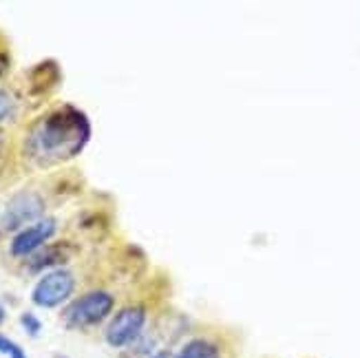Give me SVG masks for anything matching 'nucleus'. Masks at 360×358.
Returning a JSON list of instances; mask_svg holds the SVG:
<instances>
[{"label":"nucleus","mask_w":360,"mask_h":358,"mask_svg":"<svg viewBox=\"0 0 360 358\" xmlns=\"http://www.w3.org/2000/svg\"><path fill=\"white\" fill-rule=\"evenodd\" d=\"M91 139V122L84 111L65 104L40 117L27 135L29 158L42 164H58L80 155Z\"/></svg>","instance_id":"obj_1"},{"label":"nucleus","mask_w":360,"mask_h":358,"mask_svg":"<svg viewBox=\"0 0 360 358\" xmlns=\"http://www.w3.org/2000/svg\"><path fill=\"white\" fill-rule=\"evenodd\" d=\"M115 307V297L106 290H91L82 297H77L65 309V325L69 330H86L96 328L104 319L111 317Z\"/></svg>","instance_id":"obj_2"},{"label":"nucleus","mask_w":360,"mask_h":358,"mask_svg":"<svg viewBox=\"0 0 360 358\" xmlns=\"http://www.w3.org/2000/svg\"><path fill=\"white\" fill-rule=\"evenodd\" d=\"M146 328V307L144 305H129L122 307L120 312L111 319V323L104 330V340L108 347L124 350L133 345L142 336Z\"/></svg>","instance_id":"obj_3"},{"label":"nucleus","mask_w":360,"mask_h":358,"mask_svg":"<svg viewBox=\"0 0 360 358\" xmlns=\"http://www.w3.org/2000/svg\"><path fill=\"white\" fill-rule=\"evenodd\" d=\"M75 290V276L67 268H56L44 272L31 290V301L42 309H53L67 303Z\"/></svg>","instance_id":"obj_4"},{"label":"nucleus","mask_w":360,"mask_h":358,"mask_svg":"<svg viewBox=\"0 0 360 358\" xmlns=\"http://www.w3.org/2000/svg\"><path fill=\"white\" fill-rule=\"evenodd\" d=\"M44 215V199L36 191H20L15 193L5 206L0 217V228L5 232H20L22 228L36 224Z\"/></svg>","instance_id":"obj_5"},{"label":"nucleus","mask_w":360,"mask_h":358,"mask_svg":"<svg viewBox=\"0 0 360 358\" xmlns=\"http://www.w3.org/2000/svg\"><path fill=\"white\" fill-rule=\"evenodd\" d=\"M56 230H58V222L53 217H42L40 222L15 232L9 243V255L15 259H31L49 243V239L56 235Z\"/></svg>","instance_id":"obj_6"},{"label":"nucleus","mask_w":360,"mask_h":358,"mask_svg":"<svg viewBox=\"0 0 360 358\" xmlns=\"http://www.w3.org/2000/svg\"><path fill=\"white\" fill-rule=\"evenodd\" d=\"M175 358H221V352L208 338H191Z\"/></svg>","instance_id":"obj_7"},{"label":"nucleus","mask_w":360,"mask_h":358,"mask_svg":"<svg viewBox=\"0 0 360 358\" xmlns=\"http://www.w3.org/2000/svg\"><path fill=\"white\" fill-rule=\"evenodd\" d=\"M67 255H62V248H42L40 252H36L34 257H31V266L29 270L31 272H42L44 268H51V266H58L60 261H67L65 259Z\"/></svg>","instance_id":"obj_8"},{"label":"nucleus","mask_w":360,"mask_h":358,"mask_svg":"<svg viewBox=\"0 0 360 358\" xmlns=\"http://www.w3.org/2000/svg\"><path fill=\"white\" fill-rule=\"evenodd\" d=\"M15 113H18V100L11 91L0 89V122L13 120Z\"/></svg>","instance_id":"obj_9"},{"label":"nucleus","mask_w":360,"mask_h":358,"mask_svg":"<svg viewBox=\"0 0 360 358\" xmlns=\"http://www.w3.org/2000/svg\"><path fill=\"white\" fill-rule=\"evenodd\" d=\"M0 354L7 356V358H29L25 354V350L18 343H15V340L5 336V334H0Z\"/></svg>","instance_id":"obj_10"},{"label":"nucleus","mask_w":360,"mask_h":358,"mask_svg":"<svg viewBox=\"0 0 360 358\" xmlns=\"http://www.w3.org/2000/svg\"><path fill=\"white\" fill-rule=\"evenodd\" d=\"M20 325H22L25 332H27L31 338L40 336V332H42V321H40L34 312H22V314H20Z\"/></svg>","instance_id":"obj_11"},{"label":"nucleus","mask_w":360,"mask_h":358,"mask_svg":"<svg viewBox=\"0 0 360 358\" xmlns=\"http://www.w3.org/2000/svg\"><path fill=\"white\" fill-rule=\"evenodd\" d=\"M9 67V58L5 56V53H0V75L5 73V69Z\"/></svg>","instance_id":"obj_12"},{"label":"nucleus","mask_w":360,"mask_h":358,"mask_svg":"<svg viewBox=\"0 0 360 358\" xmlns=\"http://www.w3.org/2000/svg\"><path fill=\"white\" fill-rule=\"evenodd\" d=\"M5 319H7V309H5V305L0 303V325L5 323Z\"/></svg>","instance_id":"obj_13"},{"label":"nucleus","mask_w":360,"mask_h":358,"mask_svg":"<svg viewBox=\"0 0 360 358\" xmlns=\"http://www.w3.org/2000/svg\"><path fill=\"white\" fill-rule=\"evenodd\" d=\"M150 358H170V354L168 352H158V354H153Z\"/></svg>","instance_id":"obj_14"},{"label":"nucleus","mask_w":360,"mask_h":358,"mask_svg":"<svg viewBox=\"0 0 360 358\" xmlns=\"http://www.w3.org/2000/svg\"><path fill=\"white\" fill-rule=\"evenodd\" d=\"M3 144H5V139H3V133H0V153H3Z\"/></svg>","instance_id":"obj_15"}]
</instances>
